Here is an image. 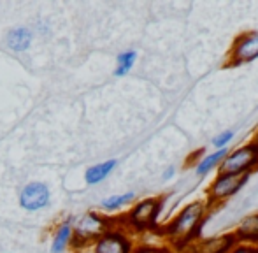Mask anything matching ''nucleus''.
Masks as SVG:
<instances>
[{
  "label": "nucleus",
  "instance_id": "f257e3e1",
  "mask_svg": "<svg viewBox=\"0 0 258 253\" xmlns=\"http://www.w3.org/2000/svg\"><path fill=\"white\" fill-rule=\"evenodd\" d=\"M211 206L206 199L186 204L165 227L162 229V234L174 251H181L191 241L199 239V234L202 230V223L206 222L207 213L211 211Z\"/></svg>",
  "mask_w": 258,
  "mask_h": 253
},
{
  "label": "nucleus",
  "instance_id": "f03ea898",
  "mask_svg": "<svg viewBox=\"0 0 258 253\" xmlns=\"http://www.w3.org/2000/svg\"><path fill=\"white\" fill-rule=\"evenodd\" d=\"M74 232H72V246L81 248L86 244H93L104 232L111 229V220L102 213L86 211L79 216L76 222H72Z\"/></svg>",
  "mask_w": 258,
  "mask_h": 253
},
{
  "label": "nucleus",
  "instance_id": "7ed1b4c3",
  "mask_svg": "<svg viewBox=\"0 0 258 253\" xmlns=\"http://www.w3.org/2000/svg\"><path fill=\"white\" fill-rule=\"evenodd\" d=\"M163 201H165L163 197H146L143 201H137L125 216L126 227L134 232L153 230L158 225Z\"/></svg>",
  "mask_w": 258,
  "mask_h": 253
},
{
  "label": "nucleus",
  "instance_id": "20e7f679",
  "mask_svg": "<svg viewBox=\"0 0 258 253\" xmlns=\"http://www.w3.org/2000/svg\"><path fill=\"white\" fill-rule=\"evenodd\" d=\"M258 167V144L249 141L248 144L230 150L218 165V174H251Z\"/></svg>",
  "mask_w": 258,
  "mask_h": 253
},
{
  "label": "nucleus",
  "instance_id": "39448f33",
  "mask_svg": "<svg viewBox=\"0 0 258 253\" xmlns=\"http://www.w3.org/2000/svg\"><path fill=\"white\" fill-rule=\"evenodd\" d=\"M248 181L249 174H218L206 190L207 204L211 208L223 204L225 201L234 197Z\"/></svg>",
  "mask_w": 258,
  "mask_h": 253
},
{
  "label": "nucleus",
  "instance_id": "423d86ee",
  "mask_svg": "<svg viewBox=\"0 0 258 253\" xmlns=\"http://www.w3.org/2000/svg\"><path fill=\"white\" fill-rule=\"evenodd\" d=\"M258 60V30L242 32L232 42L225 67H239Z\"/></svg>",
  "mask_w": 258,
  "mask_h": 253
},
{
  "label": "nucleus",
  "instance_id": "0eeeda50",
  "mask_svg": "<svg viewBox=\"0 0 258 253\" xmlns=\"http://www.w3.org/2000/svg\"><path fill=\"white\" fill-rule=\"evenodd\" d=\"M93 246V253H132L134 241L126 230L111 227L107 232H104Z\"/></svg>",
  "mask_w": 258,
  "mask_h": 253
},
{
  "label": "nucleus",
  "instance_id": "6e6552de",
  "mask_svg": "<svg viewBox=\"0 0 258 253\" xmlns=\"http://www.w3.org/2000/svg\"><path fill=\"white\" fill-rule=\"evenodd\" d=\"M237 243L234 232H227L213 237H199L177 253H228Z\"/></svg>",
  "mask_w": 258,
  "mask_h": 253
},
{
  "label": "nucleus",
  "instance_id": "1a4fd4ad",
  "mask_svg": "<svg viewBox=\"0 0 258 253\" xmlns=\"http://www.w3.org/2000/svg\"><path fill=\"white\" fill-rule=\"evenodd\" d=\"M49 188L41 181L28 183L20 192V206L25 211H39L49 204Z\"/></svg>",
  "mask_w": 258,
  "mask_h": 253
},
{
  "label": "nucleus",
  "instance_id": "9d476101",
  "mask_svg": "<svg viewBox=\"0 0 258 253\" xmlns=\"http://www.w3.org/2000/svg\"><path fill=\"white\" fill-rule=\"evenodd\" d=\"M234 236L237 237L239 243L258 244V213L244 216L235 227Z\"/></svg>",
  "mask_w": 258,
  "mask_h": 253
},
{
  "label": "nucleus",
  "instance_id": "9b49d317",
  "mask_svg": "<svg viewBox=\"0 0 258 253\" xmlns=\"http://www.w3.org/2000/svg\"><path fill=\"white\" fill-rule=\"evenodd\" d=\"M72 222H74L72 218H67L61 223H58L56 230H54V234H53V239H51V253H63L71 246L72 232H74Z\"/></svg>",
  "mask_w": 258,
  "mask_h": 253
},
{
  "label": "nucleus",
  "instance_id": "f8f14e48",
  "mask_svg": "<svg viewBox=\"0 0 258 253\" xmlns=\"http://www.w3.org/2000/svg\"><path fill=\"white\" fill-rule=\"evenodd\" d=\"M116 167H118V160H116V158H109V160L100 162V164H95V165H92V167H88L85 171L86 185L93 186V185H99V183H102Z\"/></svg>",
  "mask_w": 258,
  "mask_h": 253
},
{
  "label": "nucleus",
  "instance_id": "ddd939ff",
  "mask_svg": "<svg viewBox=\"0 0 258 253\" xmlns=\"http://www.w3.org/2000/svg\"><path fill=\"white\" fill-rule=\"evenodd\" d=\"M32 32L25 27H18V28H11L7 32V37H6V42L9 46V49L16 53H23L27 49H30L32 46Z\"/></svg>",
  "mask_w": 258,
  "mask_h": 253
},
{
  "label": "nucleus",
  "instance_id": "4468645a",
  "mask_svg": "<svg viewBox=\"0 0 258 253\" xmlns=\"http://www.w3.org/2000/svg\"><path fill=\"white\" fill-rule=\"evenodd\" d=\"M228 151H230L228 148H223V150H214L213 153L204 155V157L199 160V164L195 165V174H197L199 178H204V176H207L209 174V171L216 169L218 165L221 164V160L227 157Z\"/></svg>",
  "mask_w": 258,
  "mask_h": 253
},
{
  "label": "nucleus",
  "instance_id": "2eb2a0df",
  "mask_svg": "<svg viewBox=\"0 0 258 253\" xmlns=\"http://www.w3.org/2000/svg\"><path fill=\"white\" fill-rule=\"evenodd\" d=\"M137 62V51L136 49H126L121 51L116 56V69L112 71L114 78H125L130 71L134 69V65Z\"/></svg>",
  "mask_w": 258,
  "mask_h": 253
},
{
  "label": "nucleus",
  "instance_id": "dca6fc26",
  "mask_svg": "<svg viewBox=\"0 0 258 253\" xmlns=\"http://www.w3.org/2000/svg\"><path fill=\"white\" fill-rule=\"evenodd\" d=\"M136 201V192H126V194H119V195H111V197L104 199L100 202V208L104 209L105 213H112L118 211V209L128 206L130 202Z\"/></svg>",
  "mask_w": 258,
  "mask_h": 253
},
{
  "label": "nucleus",
  "instance_id": "f3484780",
  "mask_svg": "<svg viewBox=\"0 0 258 253\" xmlns=\"http://www.w3.org/2000/svg\"><path fill=\"white\" fill-rule=\"evenodd\" d=\"M234 137H235V132L228 129V130H223V132L218 134L211 143H213L214 150H223V148H228V144L234 141Z\"/></svg>",
  "mask_w": 258,
  "mask_h": 253
},
{
  "label": "nucleus",
  "instance_id": "a211bd4d",
  "mask_svg": "<svg viewBox=\"0 0 258 253\" xmlns=\"http://www.w3.org/2000/svg\"><path fill=\"white\" fill-rule=\"evenodd\" d=\"M228 253H258V244L237 243Z\"/></svg>",
  "mask_w": 258,
  "mask_h": 253
},
{
  "label": "nucleus",
  "instance_id": "6ab92c4d",
  "mask_svg": "<svg viewBox=\"0 0 258 253\" xmlns=\"http://www.w3.org/2000/svg\"><path fill=\"white\" fill-rule=\"evenodd\" d=\"M132 253H165V248L153 246V244H141L132 250Z\"/></svg>",
  "mask_w": 258,
  "mask_h": 253
},
{
  "label": "nucleus",
  "instance_id": "aec40b11",
  "mask_svg": "<svg viewBox=\"0 0 258 253\" xmlns=\"http://www.w3.org/2000/svg\"><path fill=\"white\" fill-rule=\"evenodd\" d=\"M174 176H176V167H174V165H169L167 169H163V172H162V179H163V181H170Z\"/></svg>",
  "mask_w": 258,
  "mask_h": 253
},
{
  "label": "nucleus",
  "instance_id": "412c9836",
  "mask_svg": "<svg viewBox=\"0 0 258 253\" xmlns=\"http://www.w3.org/2000/svg\"><path fill=\"white\" fill-rule=\"evenodd\" d=\"M165 253H177V251H174V250H165Z\"/></svg>",
  "mask_w": 258,
  "mask_h": 253
},
{
  "label": "nucleus",
  "instance_id": "4be33fe9",
  "mask_svg": "<svg viewBox=\"0 0 258 253\" xmlns=\"http://www.w3.org/2000/svg\"><path fill=\"white\" fill-rule=\"evenodd\" d=\"M253 141H255V143L258 144V134H256V137H255V139H253Z\"/></svg>",
  "mask_w": 258,
  "mask_h": 253
}]
</instances>
